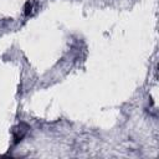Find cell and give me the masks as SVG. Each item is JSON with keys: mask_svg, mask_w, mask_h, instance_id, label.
I'll list each match as a JSON object with an SVG mask.
<instances>
[{"mask_svg": "<svg viewBox=\"0 0 159 159\" xmlns=\"http://www.w3.org/2000/svg\"><path fill=\"white\" fill-rule=\"evenodd\" d=\"M29 132V125L25 124V123H20L17 125H15L12 128V139H14V144H17L20 143L24 137Z\"/></svg>", "mask_w": 159, "mask_h": 159, "instance_id": "cell-1", "label": "cell"}]
</instances>
